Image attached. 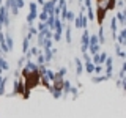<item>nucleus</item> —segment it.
<instances>
[{
	"label": "nucleus",
	"instance_id": "nucleus-1",
	"mask_svg": "<svg viewBox=\"0 0 126 118\" xmlns=\"http://www.w3.org/2000/svg\"><path fill=\"white\" fill-rule=\"evenodd\" d=\"M41 49H43V55H44V61H46V65H49V63L52 61V58H54L52 50H50V47H41Z\"/></svg>",
	"mask_w": 126,
	"mask_h": 118
},
{
	"label": "nucleus",
	"instance_id": "nucleus-2",
	"mask_svg": "<svg viewBox=\"0 0 126 118\" xmlns=\"http://www.w3.org/2000/svg\"><path fill=\"white\" fill-rule=\"evenodd\" d=\"M115 41H118V44H120V46H126V30H125V29H121V30L117 33Z\"/></svg>",
	"mask_w": 126,
	"mask_h": 118
},
{
	"label": "nucleus",
	"instance_id": "nucleus-3",
	"mask_svg": "<svg viewBox=\"0 0 126 118\" xmlns=\"http://www.w3.org/2000/svg\"><path fill=\"white\" fill-rule=\"evenodd\" d=\"M24 90H25V84H22V82H19V80H14V88H13L11 96H13V94H19V93L22 94Z\"/></svg>",
	"mask_w": 126,
	"mask_h": 118
},
{
	"label": "nucleus",
	"instance_id": "nucleus-4",
	"mask_svg": "<svg viewBox=\"0 0 126 118\" xmlns=\"http://www.w3.org/2000/svg\"><path fill=\"white\" fill-rule=\"evenodd\" d=\"M98 14L94 16V19H98V22L99 24H102V21H104V17H106V13H107V10L106 8H102L101 5H98Z\"/></svg>",
	"mask_w": 126,
	"mask_h": 118
},
{
	"label": "nucleus",
	"instance_id": "nucleus-5",
	"mask_svg": "<svg viewBox=\"0 0 126 118\" xmlns=\"http://www.w3.org/2000/svg\"><path fill=\"white\" fill-rule=\"evenodd\" d=\"M69 88H71V82L66 80V79H63V82H62V93H63V98L69 94Z\"/></svg>",
	"mask_w": 126,
	"mask_h": 118
},
{
	"label": "nucleus",
	"instance_id": "nucleus-6",
	"mask_svg": "<svg viewBox=\"0 0 126 118\" xmlns=\"http://www.w3.org/2000/svg\"><path fill=\"white\" fill-rule=\"evenodd\" d=\"M43 11H46L47 14H54V3L50 2V0H44V3H43Z\"/></svg>",
	"mask_w": 126,
	"mask_h": 118
},
{
	"label": "nucleus",
	"instance_id": "nucleus-7",
	"mask_svg": "<svg viewBox=\"0 0 126 118\" xmlns=\"http://www.w3.org/2000/svg\"><path fill=\"white\" fill-rule=\"evenodd\" d=\"M115 17H117L118 25H121V27H123L125 24H126V14H125V11H118V13L115 14Z\"/></svg>",
	"mask_w": 126,
	"mask_h": 118
},
{
	"label": "nucleus",
	"instance_id": "nucleus-8",
	"mask_svg": "<svg viewBox=\"0 0 126 118\" xmlns=\"http://www.w3.org/2000/svg\"><path fill=\"white\" fill-rule=\"evenodd\" d=\"M41 76H44L49 82H54V80H55V73H54L52 69H49V68H46V71L41 74Z\"/></svg>",
	"mask_w": 126,
	"mask_h": 118
},
{
	"label": "nucleus",
	"instance_id": "nucleus-9",
	"mask_svg": "<svg viewBox=\"0 0 126 118\" xmlns=\"http://www.w3.org/2000/svg\"><path fill=\"white\" fill-rule=\"evenodd\" d=\"M74 65H76V74H77V76H80V74L84 73V65H82V60H80V58H76V60H74Z\"/></svg>",
	"mask_w": 126,
	"mask_h": 118
},
{
	"label": "nucleus",
	"instance_id": "nucleus-10",
	"mask_svg": "<svg viewBox=\"0 0 126 118\" xmlns=\"http://www.w3.org/2000/svg\"><path fill=\"white\" fill-rule=\"evenodd\" d=\"M84 71H87L88 74H93V71H94V63H93L92 60L85 61V65H84Z\"/></svg>",
	"mask_w": 126,
	"mask_h": 118
},
{
	"label": "nucleus",
	"instance_id": "nucleus-11",
	"mask_svg": "<svg viewBox=\"0 0 126 118\" xmlns=\"http://www.w3.org/2000/svg\"><path fill=\"white\" fill-rule=\"evenodd\" d=\"M66 73H68V68H66V66H62V68L55 73V79H65Z\"/></svg>",
	"mask_w": 126,
	"mask_h": 118
},
{
	"label": "nucleus",
	"instance_id": "nucleus-12",
	"mask_svg": "<svg viewBox=\"0 0 126 118\" xmlns=\"http://www.w3.org/2000/svg\"><path fill=\"white\" fill-rule=\"evenodd\" d=\"M98 43H99V44H104V43H106V38H104V29H102L101 24H99V30H98Z\"/></svg>",
	"mask_w": 126,
	"mask_h": 118
},
{
	"label": "nucleus",
	"instance_id": "nucleus-13",
	"mask_svg": "<svg viewBox=\"0 0 126 118\" xmlns=\"http://www.w3.org/2000/svg\"><path fill=\"white\" fill-rule=\"evenodd\" d=\"M5 43H6L8 49H10V52H11V50H13V47H14V41H13V38H11V35H10V33H6V35H5Z\"/></svg>",
	"mask_w": 126,
	"mask_h": 118
},
{
	"label": "nucleus",
	"instance_id": "nucleus-14",
	"mask_svg": "<svg viewBox=\"0 0 126 118\" xmlns=\"http://www.w3.org/2000/svg\"><path fill=\"white\" fill-rule=\"evenodd\" d=\"M117 30H118L117 17H115V16H112V19H110V31H112V33H117Z\"/></svg>",
	"mask_w": 126,
	"mask_h": 118
},
{
	"label": "nucleus",
	"instance_id": "nucleus-15",
	"mask_svg": "<svg viewBox=\"0 0 126 118\" xmlns=\"http://www.w3.org/2000/svg\"><path fill=\"white\" fill-rule=\"evenodd\" d=\"M65 41L68 43V44H71V41H73V36H71V27H65Z\"/></svg>",
	"mask_w": 126,
	"mask_h": 118
},
{
	"label": "nucleus",
	"instance_id": "nucleus-16",
	"mask_svg": "<svg viewBox=\"0 0 126 118\" xmlns=\"http://www.w3.org/2000/svg\"><path fill=\"white\" fill-rule=\"evenodd\" d=\"M6 82H8V77H2V79H0V96H3V94H5Z\"/></svg>",
	"mask_w": 126,
	"mask_h": 118
},
{
	"label": "nucleus",
	"instance_id": "nucleus-17",
	"mask_svg": "<svg viewBox=\"0 0 126 118\" xmlns=\"http://www.w3.org/2000/svg\"><path fill=\"white\" fill-rule=\"evenodd\" d=\"M0 68H2L3 71L10 69V65H8V61L5 60V55H0Z\"/></svg>",
	"mask_w": 126,
	"mask_h": 118
},
{
	"label": "nucleus",
	"instance_id": "nucleus-18",
	"mask_svg": "<svg viewBox=\"0 0 126 118\" xmlns=\"http://www.w3.org/2000/svg\"><path fill=\"white\" fill-rule=\"evenodd\" d=\"M80 29H88V17L80 13Z\"/></svg>",
	"mask_w": 126,
	"mask_h": 118
},
{
	"label": "nucleus",
	"instance_id": "nucleus-19",
	"mask_svg": "<svg viewBox=\"0 0 126 118\" xmlns=\"http://www.w3.org/2000/svg\"><path fill=\"white\" fill-rule=\"evenodd\" d=\"M35 36H36V39H38V47H43V44H44V33H43V31H38L36 35H35Z\"/></svg>",
	"mask_w": 126,
	"mask_h": 118
},
{
	"label": "nucleus",
	"instance_id": "nucleus-20",
	"mask_svg": "<svg viewBox=\"0 0 126 118\" xmlns=\"http://www.w3.org/2000/svg\"><path fill=\"white\" fill-rule=\"evenodd\" d=\"M29 49H30V39L29 38H24L22 39V54H25Z\"/></svg>",
	"mask_w": 126,
	"mask_h": 118
},
{
	"label": "nucleus",
	"instance_id": "nucleus-21",
	"mask_svg": "<svg viewBox=\"0 0 126 118\" xmlns=\"http://www.w3.org/2000/svg\"><path fill=\"white\" fill-rule=\"evenodd\" d=\"M115 52H117V55H118V57H120V58H123V60L126 58V54L123 52V50H121V46L118 44V43L115 44Z\"/></svg>",
	"mask_w": 126,
	"mask_h": 118
},
{
	"label": "nucleus",
	"instance_id": "nucleus-22",
	"mask_svg": "<svg viewBox=\"0 0 126 118\" xmlns=\"http://www.w3.org/2000/svg\"><path fill=\"white\" fill-rule=\"evenodd\" d=\"M74 16H76V13L74 11H71V10H68L66 11V17H65V22H73V19H74Z\"/></svg>",
	"mask_w": 126,
	"mask_h": 118
},
{
	"label": "nucleus",
	"instance_id": "nucleus-23",
	"mask_svg": "<svg viewBox=\"0 0 126 118\" xmlns=\"http://www.w3.org/2000/svg\"><path fill=\"white\" fill-rule=\"evenodd\" d=\"M104 80H107V77H106V76H93L92 77L93 84H101V82H104Z\"/></svg>",
	"mask_w": 126,
	"mask_h": 118
},
{
	"label": "nucleus",
	"instance_id": "nucleus-24",
	"mask_svg": "<svg viewBox=\"0 0 126 118\" xmlns=\"http://www.w3.org/2000/svg\"><path fill=\"white\" fill-rule=\"evenodd\" d=\"M88 50L92 52V55L93 54H98L101 50V44H93V46H88Z\"/></svg>",
	"mask_w": 126,
	"mask_h": 118
},
{
	"label": "nucleus",
	"instance_id": "nucleus-25",
	"mask_svg": "<svg viewBox=\"0 0 126 118\" xmlns=\"http://www.w3.org/2000/svg\"><path fill=\"white\" fill-rule=\"evenodd\" d=\"M93 44H99L98 43V35H90L88 36V46H93Z\"/></svg>",
	"mask_w": 126,
	"mask_h": 118
},
{
	"label": "nucleus",
	"instance_id": "nucleus-26",
	"mask_svg": "<svg viewBox=\"0 0 126 118\" xmlns=\"http://www.w3.org/2000/svg\"><path fill=\"white\" fill-rule=\"evenodd\" d=\"M85 11L88 13V19H90V21H94V11H93V8L88 6V8H85Z\"/></svg>",
	"mask_w": 126,
	"mask_h": 118
},
{
	"label": "nucleus",
	"instance_id": "nucleus-27",
	"mask_svg": "<svg viewBox=\"0 0 126 118\" xmlns=\"http://www.w3.org/2000/svg\"><path fill=\"white\" fill-rule=\"evenodd\" d=\"M62 35H63V33H58V31H52V39H54V41H57V43H60V41H62Z\"/></svg>",
	"mask_w": 126,
	"mask_h": 118
},
{
	"label": "nucleus",
	"instance_id": "nucleus-28",
	"mask_svg": "<svg viewBox=\"0 0 126 118\" xmlns=\"http://www.w3.org/2000/svg\"><path fill=\"white\" fill-rule=\"evenodd\" d=\"M112 71H113V66H106V77H107V80L112 79Z\"/></svg>",
	"mask_w": 126,
	"mask_h": 118
},
{
	"label": "nucleus",
	"instance_id": "nucleus-29",
	"mask_svg": "<svg viewBox=\"0 0 126 118\" xmlns=\"http://www.w3.org/2000/svg\"><path fill=\"white\" fill-rule=\"evenodd\" d=\"M29 52L32 54V57H35V55H38L41 50L38 49V46H33V47H30V49H29Z\"/></svg>",
	"mask_w": 126,
	"mask_h": 118
},
{
	"label": "nucleus",
	"instance_id": "nucleus-30",
	"mask_svg": "<svg viewBox=\"0 0 126 118\" xmlns=\"http://www.w3.org/2000/svg\"><path fill=\"white\" fill-rule=\"evenodd\" d=\"M35 57H36V63H38V65H43V63H46V61H44V55H43V52H39L38 55H35Z\"/></svg>",
	"mask_w": 126,
	"mask_h": 118
},
{
	"label": "nucleus",
	"instance_id": "nucleus-31",
	"mask_svg": "<svg viewBox=\"0 0 126 118\" xmlns=\"http://www.w3.org/2000/svg\"><path fill=\"white\" fill-rule=\"evenodd\" d=\"M69 93L73 94V98H74V99H76V98L79 96V90L76 88V87H73V85H71V88H69Z\"/></svg>",
	"mask_w": 126,
	"mask_h": 118
},
{
	"label": "nucleus",
	"instance_id": "nucleus-32",
	"mask_svg": "<svg viewBox=\"0 0 126 118\" xmlns=\"http://www.w3.org/2000/svg\"><path fill=\"white\" fill-rule=\"evenodd\" d=\"M29 8H30V11H33V13H38V5H36V2H30V3H29Z\"/></svg>",
	"mask_w": 126,
	"mask_h": 118
},
{
	"label": "nucleus",
	"instance_id": "nucleus-33",
	"mask_svg": "<svg viewBox=\"0 0 126 118\" xmlns=\"http://www.w3.org/2000/svg\"><path fill=\"white\" fill-rule=\"evenodd\" d=\"M102 65H106V66H113V58H112V57H109V55H107Z\"/></svg>",
	"mask_w": 126,
	"mask_h": 118
},
{
	"label": "nucleus",
	"instance_id": "nucleus-34",
	"mask_svg": "<svg viewBox=\"0 0 126 118\" xmlns=\"http://www.w3.org/2000/svg\"><path fill=\"white\" fill-rule=\"evenodd\" d=\"M46 17H47V13H46V11H39V13H38V21H46Z\"/></svg>",
	"mask_w": 126,
	"mask_h": 118
},
{
	"label": "nucleus",
	"instance_id": "nucleus-35",
	"mask_svg": "<svg viewBox=\"0 0 126 118\" xmlns=\"http://www.w3.org/2000/svg\"><path fill=\"white\" fill-rule=\"evenodd\" d=\"M46 29V24H44V21H38V27H36V30L38 31H43Z\"/></svg>",
	"mask_w": 126,
	"mask_h": 118
},
{
	"label": "nucleus",
	"instance_id": "nucleus-36",
	"mask_svg": "<svg viewBox=\"0 0 126 118\" xmlns=\"http://www.w3.org/2000/svg\"><path fill=\"white\" fill-rule=\"evenodd\" d=\"M14 5L19 8V10H21V8H24L25 6V2H24V0H14Z\"/></svg>",
	"mask_w": 126,
	"mask_h": 118
},
{
	"label": "nucleus",
	"instance_id": "nucleus-37",
	"mask_svg": "<svg viewBox=\"0 0 126 118\" xmlns=\"http://www.w3.org/2000/svg\"><path fill=\"white\" fill-rule=\"evenodd\" d=\"M8 11H10V13L13 14V16H17V14H19V8H17V6H11Z\"/></svg>",
	"mask_w": 126,
	"mask_h": 118
},
{
	"label": "nucleus",
	"instance_id": "nucleus-38",
	"mask_svg": "<svg viewBox=\"0 0 126 118\" xmlns=\"http://www.w3.org/2000/svg\"><path fill=\"white\" fill-rule=\"evenodd\" d=\"M5 6H6V10H10L11 6H16L14 5V0H5Z\"/></svg>",
	"mask_w": 126,
	"mask_h": 118
},
{
	"label": "nucleus",
	"instance_id": "nucleus-39",
	"mask_svg": "<svg viewBox=\"0 0 126 118\" xmlns=\"http://www.w3.org/2000/svg\"><path fill=\"white\" fill-rule=\"evenodd\" d=\"M24 63H25V55L22 54V57L17 60V66H19V68H22V66H24Z\"/></svg>",
	"mask_w": 126,
	"mask_h": 118
},
{
	"label": "nucleus",
	"instance_id": "nucleus-40",
	"mask_svg": "<svg viewBox=\"0 0 126 118\" xmlns=\"http://www.w3.org/2000/svg\"><path fill=\"white\" fill-rule=\"evenodd\" d=\"M106 57H107V54H106V52H99V63H101V65H102V63H104Z\"/></svg>",
	"mask_w": 126,
	"mask_h": 118
},
{
	"label": "nucleus",
	"instance_id": "nucleus-41",
	"mask_svg": "<svg viewBox=\"0 0 126 118\" xmlns=\"http://www.w3.org/2000/svg\"><path fill=\"white\" fill-rule=\"evenodd\" d=\"M29 31H30V33H32V35H33V36H35V35H36V33H38V30H36V27H33V25H29Z\"/></svg>",
	"mask_w": 126,
	"mask_h": 118
},
{
	"label": "nucleus",
	"instance_id": "nucleus-42",
	"mask_svg": "<svg viewBox=\"0 0 126 118\" xmlns=\"http://www.w3.org/2000/svg\"><path fill=\"white\" fill-rule=\"evenodd\" d=\"M115 6L117 8H123L125 6V0H115Z\"/></svg>",
	"mask_w": 126,
	"mask_h": 118
},
{
	"label": "nucleus",
	"instance_id": "nucleus-43",
	"mask_svg": "<svg viewBox=\"0 0 126 118\" xmlns=\"http://www.w3.org/2000/svg\"><path fill=\"white\" fill-rule=\"evenodd\" d=\"M82 57H84V61H88V60H92V57L88 55V52H82Z\"/></svg>",
	"mask_w": 126,
	"mask_h": 118
},
{
	"label": "nucleus",
	"instance_id": "nucleus-44",
	"mask_svg": "<svg viewBox=\"0 0 126 118\" xmlns=\"http://www.w3.org/2000/svg\"><path fill=\"white\" fill-rule=\"evenodd\" d=\"M125 69H120V73H118V79H125Z\"/></svg>",
	"mask_w": 126,
	"mask_h": 118
},
{
	"label": "nucleus",
	"instance_id": "nucleus-45",
	"mask_svg": "<svg viewBox=\"0 0 126 118\" xmlns=\"http://www.w3.org/2000/svg\"><path fill=\"white\" fill-rule=\"evenodd\" d=\"M87 50H88V46H87V44H82L80 46V52H87Z\"/></svg>",
	"mask_w": 126,
	"mask_h": 118
},
{
	"label": "nucleus",
	"instance_id": "nucleus-46",
	"mask_svg": "<svg viewBox=\"0 0 126 118\" xmlns=\"http://www.w3.org/2000/svg\"><path fill=\"white\" fill-rule=\"evenodd\" d=\"M121 84H123V79H118V80H117V87H118V88H121Z\"/></svg>",
	"mask_w": 126,
	"mask_h": 118
},
{
	"label": "nucleus",
	"instance_id": "nucleus-47",
	"mask_svg": "<svg viewBox=\"0 0 126 118\" xmlns=\"http://www.w3.org/2000/svg\"><path fill=\"white\" fill-rule=\"evenodd\" d=\"M0 30H3V21H2V17H0Z\"/></svg>",
	"mask_w": 126,
	"mask_h": 118
},
{
	"label": "nucleus",
	"instance_id": "nucleus-48",
	"mask_svg": "<svg viewBox=\"0 0 126 118\" xmlns=\"http://www.w3.org/2000/svg\"><path fill=\"white\" fill-rule=\"evenodd\" d=\"M38 3H39V5L43 6V3H44V0H38Z\"/></svg>",
	"mask_w": 126,
	"mask_h": 118
},
{
	"label": "nucleus",
	"instance_id": "nucleus-49",
	"mask_svg": "<svg viewBox=\"0 0 126 118\" xmlns=\"http://www.w3.org/2000/svg\"><path fill=\"white\" fill-rule=\"evenodd\" d=\"M0 55H5V54H3V50H2V49H0Z\"/></svg>",
	"mask_w": 126,
	"mask_h": 118
},
{
	"label": "nucleus",
	"instance_id": "nucleus-50",
	"mask_svg": "<svg viewBox=\"0 0 126 118\" xmlns=\"http://www.w3.org/2000/svg\"><path fill=\"white\" fill-rule=\"evenodd\" d=\"M2 3H3V0H0V5H2Z\"/></svg>",
	"mask_w": 126,
	"mask_h": 118
},
{
	"label": "nucleus",
	"instance_id": "nucleus-51",
	"mask_svg": "<svg viewBox=\"0 0 126 118\" xmlns=\"http://www.w3.org/2000/svg\"><path fill=\"white\" fill-rule=\"evenodd\" d=\"M98 2H99V0H98Z\"/></svg>",
	"mask_w": 126,
	"mask_h": 118
}]
</instances>
